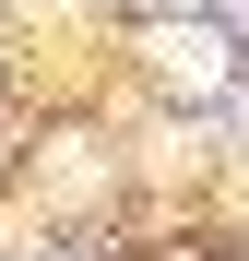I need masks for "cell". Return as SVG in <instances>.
I'll list each match as a JSON object with an SVG mask.
<instances>
[{"instance_id":"6da1fadb","label":"cell","mask_w":249,"mask_h":261,"mask_svg":"<svg viewBox=\"0 0 249 261\" xmlns=\"http://www.w3.org/2000/svg\"><path fill=\"white\" fill-rule=\"evenodd\" d=\"M154 71L178 83V95H226V83H237V48L214 24H154Z\"/></svg>"}]
</instances>
